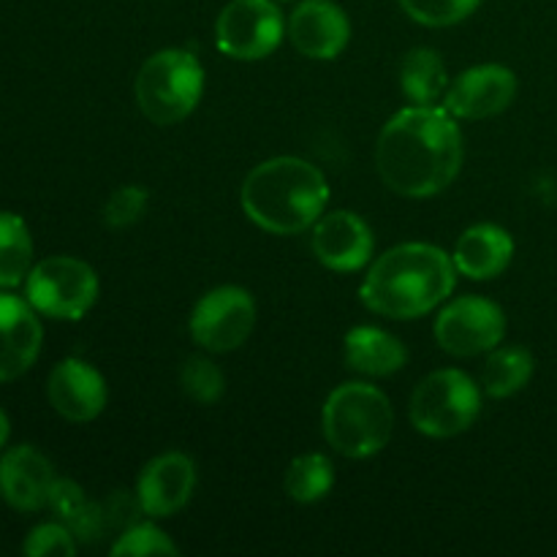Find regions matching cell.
<instances>
[{"mask_svg":"<svg viewBox=\"0 0 557 557\" xmlns=\"http://www.w3.org/2000/svg\"><path fill=\"white\" fill-rule=\"evenodd\" d=\"M9 435H11V422H9V417H5L3 408H0V449L9 444Z\"/></svg>","mask_w":557,"mask_h":557,"instance_id":"1f68e13d","label":"cell"},{"mask_svg":"<svg viewBox=\"0 0 557 557\" xmlns=\"http://www.w3.org/2000/svg\"><path fill=\"white\" fill-rule=\"evenodd\" d=\"M321 424L332 449L351 460H368L389 444L395 413L384 392L354 381L332 392Z\"/></svg>","mask_w":557,"mask_h":557,"instance_id":"277c9868","label":"cell"},{"mask_svg":"<svg viewBox=\"0 0 557 557\" xmlns=\"http://www.w3.org/2000/svg\"><path fill=\"white\" fill-rule=\"evenodd\" d=\"M215 41L226 58H270L283 41L281 9L275 0H232L215 22Z\"/></svg>","mask_w":557,"mask_h":557,"instance_id":"ba28073f","label":"cell"},{"mask_svg":"<svg viewBox=\"0 0 557 557\" xmlns=\"http://www.w3.org/2000/svg\"><path fill=\"white\" fill-rule=\"evenodd\" d=\"M408 351L395 335L379 326H357L346 335V362L357 373L384 379L406 364Z\"/></svg>","mask_w":557,"mask_h":557,"instance_id":"d6986e66","label":"cell"},{"mask_svg":"<svg viewBox=\"0 0 557 557\" xmlns=\"http://www.w3.org/2000/svg\"><path fill=\"white\" fill-rule=\"evenodd\" d=\"M533 379L531 351L520 346L493 348L482 370V386L490 397H511Z\"/></svg>","mask_w":557,"mask_h":557,"instance_id":"7402d4cb","label":"cell"},{"mask_svg":"<svg viewBox=\"0 0 557 557\" xmlns=\"http://www.w3.org/2000/svg\"><path fill=\"white\" fill-rule=\"evenodd\" d=\"M482 411V395L462 370L446 368L424 375L411 395L413 428L430 438H451L471 428Z\"/></svg>","mask_w":557,"mask_h":557,"instance_id":"8992f818","label":"cell"},{"mask_svg":"<svg viewBox=\"0 0 557 557\" xmlns=\"http://www.w3.org/2000/svg\"><path fill=\"white\" fill-rule=\"evenodd\" d=\"M47 395L54 411L69 422H92L107 408V381L82 359L54 364L47 381Z\"/></svg>","mask_w":557,"mask_h":557,"instance_id":"e0dca14e","label":"cell"},{"mask_svg":"<svg viewBox=\"0 0 557 557\" xmlns=\"http://www.w3.org/2000/svg\"><path fill=\"white\" fill-rule=\"evenodd\" d=\"M506 335L504 310L484 297H460L441 310L435 341L451 357H476L493 351Z\"/></svg>","mask_w":557,"mask_h":557,"instance_id":"30bf717a","label":"cell"},{"mask_svg":"<svg viewBox=\"0 0 557 557\" xmlns=\"http://www.w3.org/2000/svg\"><path fill=\"white\" fill-rule=\"evenodd\" d=\"M196 487V466L188 455L183 451H166L150 460L141 471L139 484H136V495L145 509L147 517H163L177 515L185 509L194 495Z\"/></svg>","mask_w":557,"mask_h":557,"instance_id":"7c38bea8","label":"cell"},{"mask_svg":"<svg viewBox=\"0 0 557 557\" xmlns=\"http://www.w3.org/2000/svg\"><path fill=\"white\" fill-rule=\"evenodd\" d=\"M27 302L36 313L58 321H79L98 299V275L74 256H49L33 264L25 281Z\"/></svg>","mask_w":557,"mask_h":557,"instance_id":"52a82bcc","label":"cell"},{"mask_svg":"<svg viewBox=\"0 0 557 557\" xmlns=\"http://www.w3.org/2000/svg\"><path fill=\"white\" fill-rule=\"evenodd\" d=\"M22 553L30 557H44V555L71 557L76 553V539L63 522H44V525L33 528V531L27 533L25 544H22Z\"/></svg>","mask_w":557,"mask_h":557,"instance_id":"83f0119b","label":"cell"},{"mask_svg":"<svg viewBox=\"0 0 557 557\" xmlns=\"http://www.w3.org/2000/svg\"><path fill=\"white\" fill-rule=\"evenodd\" d=\"M33 270V237L14 212H0V288H16Z\"/></svg>","mask_w":557,"mask_h":557,"instance_id":"44dd1931","label":"cell"},{"mask_svg":"<svg viewBox=\"0 0 557 557\" xmlns=\"http://www.w3.org/2000/svg\"><path fill=\"white\" fill-rule=\"evenodd\" d=\"M205 71L196 54L185 49H161L136 74V101L156 125L183 123L201 101Z\"/></svg>","mask_w":557,"mask_h":557,"instance_id":"5b68a950","label":"cell"},{"mask_svg":"<svg viewBox=\"0 0 557 557\" xmlns=\"http://www.w3.org/2000/svg\"><path fill=\"white\" fill-rule=\"evenodd\" d=\"M44 330L27 299L0 292V384L20 379L41 354Z\"/></svg>","mask_w":557,"mask_h":557,"instance_id":"4fadbf2b","label":"cell"},{"mask_svg":"<svg viewBox=\"0 0 557 557\" xmlns=\"http://www.w3.org/2000/svg\"><path fill=\"white\" fill-rule=\"evenodd\" d=\"M85 506H87V498H85V490H82L79 484L71 482V479H54L52 493H49V509L58 515V520L63 522V525L74 520Z\"/></svg>","mask_w":557,"mask_h":557,"instance_id":"f546056e","label":"cell"},{"mask_svg":"<svg viewBox=\"0 0 557 557\" xmlns=\"http://www.w3.org/2000/svg\"><path fill=\"white\" fill-rule=\"evenodd\" d=\"M101 509H103V520H107V531H120V533L134 528L136 522H141V515H145V509H141L139 504V495L131 498V495L123 493V490L109 495V498L101 504Z\"/></svg>","mask_w":557,"mask_h":557,"instance_id":"f1b7e54d","label":"cell"},{"mask_svg":"<svg viewBox=\"0 0 557 557\" xmlns=\"http://www.w3.org/2000/svg\"><path fill=\"white\" fill-rule=\"evenodd\" d=\"M517 96V76L506 65H476L462 71L446 90V112L460 120H487L509 109Z\"/></svg>","mask_w":557,"mask_h":557,"instance_id":"8fae6325","label":"cell"},{"mask_svg":"<svg viewBox=\"0 0 557 557\" xmlns=\"http://www.w3.org/2000/svg\"><path fill=\"white\" fill-rule=\"evenodd\" d=\"M455 259L435 245H397L370 267L362 302L386 319H419L455 292Z\"/></svg>","mask_w":557,"mask_h":557,"instance_id":"7a4b0ae2","label":"cell"},{"mask_svg":"<svg viewBox=\"0 0 557 557\" xmlns=\"http://www.w3.org/2000/svg\"><path fill=\"white\" fill-rule=\"evenodd\" d=\"M54 468L36 446H14L0 457V498L14 511H41L49 506Z\"/></svg>","mask_w":557,"mask_h":557,"instance_id":"5bb4252c","label":"cell"},{"mask_svg":"<svg viewBox=\"0 0 557 557\" xmlns=\"http://www.w3.org/2000/svg\"><path fill=\"white\" fill-rule=\"evenodd\" d=\"M515 256V239L495 223H479L462 232L455 248V267L471 281H493Z\"/></svg>","mask_w":557,"mask_h":557,"instance_id":"ac0fdd59","label":"cell"},{"mask_svg":"<svg viewBox=\"0 0 557 557\" xmlns=\"http://www.w3.org/2000/svg\"><path fill=\"white\" fill-rule=\"evenodd\" d=\"M65 528L74 533L76 542H82V544L98 542V539L107 533V520H103L101 504H92V500H87L85 509H82L74 520L65 522Z\"/></svg>","mask_w":557,"mask_h":557,"instance_id":"4dcf8cb0","label":"cell"},{"mask_svg":"<svg viewBox=\"0 0 557 557\" xmlns=\"http://www.w3.org/2000/svg\"><path fill=\"white\" fill-rule=\"evenodd\" d=\"M177 544L150 522H136L134 528L123 531L114 542L112 555H177Z\"/></svg>","mask_w":557,"mask_h":557,"instance_id":"484cf974","label":"cell"},{"mask_svg":"<svg viewBox=\"0 0 557 557\" xmlns=\"http://www.w3.org/2000/svg\"><path fill=\"white\" fill-rule=\"evenodd\" d=\"M180 386L185 395L201 406H212L223 397L226 389V379H223L221 368L205 357H190L185 359L183 370H180Z\"/></svg>","mask_w":557,"mask_h":557,"instance_id":"cb8c5ba5","label":"cell"},{"mask_svg":"<svg viewBox=\"0 0 557 557\" xmlns=\"http://www.w3.org/2000/svg\"><path fill=\"white\" fill-rule=\"evenodd\" d=\"M239 201L250 221L270 234H299L315 226L330 201V185L310 161L270 158L245 177Z\"/></svg>","mask_w":557,"mask_h":557,"instance_id":"3957f363","label":"cell"},{"mask_svg":"<svg viewBox=\"0 0 557 557\" xmlns=\"http://www.w3.org/2000/svg\"><path fill=\"white\" fill-rule=\"evenodd\" d=\"M256 326V302L245 288L221 286L207 292L190 313V335L212 354L243 346Z\"/></svg>","mask_w":557,"mask_h":557,"instance_id":"9c48e42d","label":"cell"},{"mask_svg":"<svg viewBox=\"0 0 557 557\" xmlns=\"http://www.w3.org/2000/svg\"><path fill=\"white\" fill-rule=\"evenodd\" d=\"M147 201H150V196H147V190L141 185H123L103 205V223L109 228L134 226L145 215Z\"/></svg>","mask_w":557,"mask_h":557,"instance_id":"4316f807","label":"cell"},{"mask_svg":"<svg viewBox=\"0 0 557 557\" xmlns=\"http://www.w3.org/2000/svg\"><path fill=\"white\" fill-rule=\"evenodd\" d=\"M482 0H400L403 11L419 25L449 27L471 16Z\"/></svg>","mask_w":557,"mask_h":557,"instance_id":"d4e9b609","label":"cell"},{"mask_svg":"<svg viewBox=\"0 0 557 557\" xmlns=\"http://www.w3.org/2000/svg\"><path fill=\"white\" fill-rule=\"evenodd\" d=\"M400 85L408 101L419 103V107H433V101H438L449 85L441 54L424 47L411 49L400 65Z\"/></svg>","mask_w":557,"mask_h":557,"instance_id":"ffe728a7","label":"cell"},{"mask_svg":"<svg viewBox=\"0 0 557 557\" xmlns=\"http://www.w3.org/2000/svg\"><path fill=\"white\" fill-rule=\"evenodd\" d=\"M375 166L386 188L428 199L455 183L462 166V134L446 109L408 107L384 125Z\"/></svg>","mask_w":557,"mask_h":557,"instance_id":"6da1fadb","label":"cell"},{"mask_svg":"<svg viewBox=\"0 0 557 557\" xmlns=\"http://www.w3.org/2000/svg\"><path fill=\"white\" fill-rule=\"evenodd\" d=\"M313 253L330 270L357 272L373 256V232L357 212H330L315 221Z\"/></svg>","mask_w":557,"mask_h":557,"instance_id":"9a60e30c","label":"cell"},{"mask_svg":"<svg viewBox=\"0 0 557 557\" xmlns=\"http://www.w3.org/2000/svg\"><path fill=\"white\" fill-rule=\"evenodd\" d=\"M288 38L305 58L335 60L351 38V22L332 0H302L288 20Z\"/></svg>","mask_w":557,"mask_h":557,"instance_id":"2e32d148","label":"cell"},{"mask_svg":"<svg viewBox=\"0 0 557 557\" xmlns=\"http://www.w3.org/2000/svg\"><path fill=\"white\" fill-rule=\"evenodd\" d=\"M335 484V468L324 455H302L292 460L288 466L283 487H286L288 498L297 504H315V500L326 498Z\"/></svg>","mask_w":557,"mask_h":557,"instance_id":"603a6c76","label":"cell"}]
</instances>
